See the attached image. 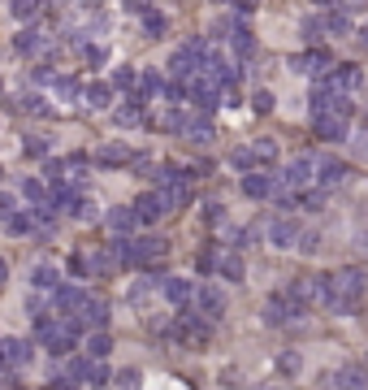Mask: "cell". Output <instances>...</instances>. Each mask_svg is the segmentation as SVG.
I'll return each mask as SVG.
<instances>
[{"mask_svg": "<svg viewBox=\"0 0 368 390\" xmlns=\"http://www.w3.org/2000/svg\"><path fill=\"white\" fill-rule=\"evenodd\" d=\"M0 351H5V364H9V369H26L30 355H35V347H30L26 338H5V343H0Z\"/></svg>", "mask_w": 368, "mask_h": 390, "instance_id": "cell-17", "label": "cell"}, {"mask_svg": "<svg viewBox=\"0 0 368 390\" xmlns=\"http://www.w3.org/2000/svg\"><path fill=\"white\" fill-rule=\"evenodd\" d=\"M269 243L273 248H299V239H303V221L295 217V213H282V217H273L269 221Z\"/></svg>", "mask_w": 368, "mask_h": 390, "instance_id": "cell-7", "label": "cell"}, {"mask_svg": "<svg viewBox=\"0 0 368 390\" xmlns=\"http://www.w3.org/2000/svg\"><path fill=\"white\" fill-rule=\"evenodd\" d=\"M87 5H100V0H87Z\"/></svg>", "mask_w": 368, "mask_h": 390, "instance_id": "cell-55", "label": "cell"}, {"mask_svg": "<svg viewBox=\"0 0 368 390\" xmlns=\"http://www.w3.org/2000/svg\"><path fill=\"white\" fill-rule=\"evenodd\" d=\"M30 282H35L39 290H57L61 286V273L52 265H35V278H30Z\"/></svg>", "mask_w": 368, "mask_h": 390, "instance_id": "cell-37", "label": "cell"}, {"mask_svg": "<svg viewBox=\"0 0 368 390\" xmlns=\"http://www.w3.org/2000/svg\"><path fill=\"white\" fill-rule=\"evenodd\" d=\"M9 9H13V18H18V22H30V18H39L43 0H9Z\"/></svg>", "mask_w": 368, "mask_h": 390, "instance_id": "cell-33", "label": "cell"}, {"mask_svg": "<svg viewBox=\"0 0 368 390\" xmlns=\"http://www.w3.org/2000/svg\"><path fill=\"white\" fill-rule=\"evenodd\" d=\"M182 135L191 139V143H213V122H208V113H200V109H191L186 118H182Z\"/></svg>", "mask_w": 368, "mask_h": 390, "instance_id": "cell-14", "label": "cell"}, {"mask_svg": "<svg viewBox=\"0 0 368 390\" xmlns=\"http://www.w3.org/2000/svg\"><path fill=\"white\" fill-rule=\"evenodd\" d=\"M356 35H360V48H368V26H360Z\"/></svg>", "mask_w": 368, "mask_h": 390, "instance_id": "cell-52", "label": "cell"}, {"mask_svg": "<svg viewBox=\"0 0 368 390\" xmlns=\"http://www.w3.org/2000/svg\"><path fill=\"white\" fill-rule=\"evenodd\" d=\"M347 122H351V118H338V113H312V130H316L321 139H329V143H347V139H351Z\"/></svg>", "mask_w": 368, "mask_h": 390, "instance_id": "cell-11", "label": "cell"}, {"mask_svg": "<svg viewBox=\"0 0 368 390\" xmlns=\"http://www.w3.org/2000/svg\"><path fill=\"white\" fill-rule=\"evenodd\" d=\"M135 213H139V221H161L169 213V204H165L161 191H143L139 200H135Z\"/></svg>", "mask_w": 368, "mask_h": 390, "instance_id": "cell-15", "label": "cell"}, {"mask_svg": "<svg viewBox=\"0 0 368 390\" xmlns=\"http://www.w3.org/2000/svg\"><path fill=\"white\" fill-rule=\"evenodd\" d=\"M321 35H329V30H325V18H303V39L316 44Z\"/></svg>", "mask_w": 368, "mask_h": 390, "instance_id": "cell-40", "label": "cell"}, {"mask_svg": "<svg viewBox=\"0 0 368 390\" xmlns=\"http://www.w3.org/2000/svg\"><path fill=\"white\" fill-rule=\"evenodd\" d=\"M347 178H351V165H347V160H333V156L316 160V183H321V191H329V187H342Z\"/></svg>", "mask_w": 368, "mask_h": 390, "instance_id": "cell-13", "label": "cell"}, {"mask_svg": "<svg viewBox=\"0 0 368 390\" xmlns=\"http://www.w3.org/2000/svg\"><path fill=\"white\" fill-rule=\"evenodd\" d=\"M360 5H368V0H338V9H360Z\"/></svg>", "mask_w": 368, "mask_h": 390, "instance_id": "cell-51", "label": "cell"}, {"mask_svg": "<svg viewBox=\"0 0 368 390\" xmlns=\"http://www.w3.org/2000/svg\"><path fill=\"white\" fill-rule=\"evenodd\" d=\"M52 91H57V100H61V104H74V100H83V87H78L74 78H57V83H52Z\"/></svg>", "mask_w": 368, "mask_h": 390, "instance_id": "cell-31", "label": "cell"}, {"mask_svg": "<svg viewBox=\"0 0 368 390\" xmlns=\"http://www.w3.org/2000/svg\"><path fill=\"white\" fill-rule=\"evenodd\" d=\"M251 160H255V169L273 165V160H278V143H273V139H255V143H251Z\"/></svg>", "mask_w": 368, "mask_h": 390, "instance_id": "cell-29", "label": "cell"}, {"mask_svg": "<svg viewBox=\"0 0 368 390\" xmlns=\"http://www.w3.org/2000/svg\"><path fill=\"white\" fill-rule=\"evenodd\" d=\"M165 248H169L165 239H152V234L130 239V234H126V239L117 243V265H126V269H143V265H152V260H161Z\"/></svg>", "mask_w": 368, "mask_h": 390, "instance_id": "cell-3", "label": "cell"}, {"mask_svg": "<svg viewBox=\"0 0 368 390\" xmlns=\"http://www.w3.org/2000/svg\"><path fill=\"white\" fill-rule=\"evenodd\" d=\"M9 278V265H5V260H0V282H5Z\"/></svg>", "mask_w": 368, "mask_h": 390, "instance_id": "cell-53", "label": "cell"}, {"mask_svg": "<svg viewBox=\"0 0 368 390\" xmlns=\"http://www.w3.org/2000/svg\"><path fill=\"white\" fill-rule=\"evenodd\" d=\"M156 191L165 195L169 213H178V208H186V200H191V178H178V183H161Z\"/></svg>", "mask_w": 368, "mask_h": 390, "instance_id": "cell-19", "label": "cell"}, {"mask_svg": "<svg viewBox=\"0 0 368 390\" xmlns=\"http://www.w3.org/2000/svg\"><path fill=\"white\" fill-rule=\"evenodd\" d=\"M325 30L333 39L338 35H351V18H347V9H333V13H325Z\"/></svg>", "mask_w": 368, "mask_h": 390, "instance_id": "cell-32", "label": "cell"}, {"mask_svg": "<svg viewBox=\"0 0 368 390\" xmlns=\"http://www.w3.org/2000/svg\"><path fill=\"white\" fill-rule=\"evenodd\" d=\"M139 118H143V113H139V95H130V100H126V104L113 113L117 126H139Z\"/></svg>", "mask_w": 368, "mask_h": 390, "instance_id": "cell-35", "label": "cell"}, {"mask_svg": "<svg viewBox=\"0 0 368 390\" xmlns=\"http://www.w3.org/2000/svg\"><path fill=\"white\" fill-rule=\"evenodd\" d=\"M113 87H122V91H135V87H139V70H130V65L113 70Z\"/></svg>", "mask_w": 368, "mask_h": 390, "instance_id": "cell-39", "label": "cell"}, {"mask_svg": "<svg viewBox=\"0 0 368 390\" xmlns=\"http://www.w3.org/2000/svg\"><path fill=\"white\" fill-rule=\"evenodd\" d=\"M191 308H195V313L204 317V321H221V317H226V290H221V286H200L195 290V299H191Z\"/></svg>", "mask_w": 368, "mask_h": 390, "instance_id": "cell-9", "label": "cell"}, {"mask_svg": "<svg viewBox=\"0 0 368 390\" xmlns=\"http://www.w3.org/2000/svg\"><path fill=\"white\" fill-rule=\"evenodd\" d=\"M333 83H338V91L356 95L364 87V70H360V65H333Z\"/></svg>", "mask_w": 368, "mask_h": 390, "instance_id": "cell-21", "label": "cell"}, {"mask_svg": "<svg viewBox=\"0 0 368 390\" xmlns=\"http://www.w3.org/2000/svg\"><path fill=\"white\" fill-rule=\"evenodd\" d=\"M364 369H368V355H364Z\"/></svg>", "mask_w": 368, "mask_h": 390, "instance_id": "cell-56", "label": "cell"}, {"mask_svg": "<svg viewBox=\"0 0 368 390\" xmlns=\"http://www.w3.org/2000/svg\"><path fill=\"white\" fill-rule=\"evenodd\" d=\"M108 351H113V338H108L104 330H95V334L87 338V360H104Z\"/></svg>", "mask_w": 368, "mask_h": 390, "instance_id": "cell-30", "label": "cell"}, {"mask_svg": "<svg viewBox=\"0 0 368 390\" xmlns=\"http://www.w3.org/2000/svg\"><path fill=\"white\" fill-rule=\"evenodd\" d=\"M91 160H95V165H108V169H113V165H126V160H130V148H126V143H104V148L95 152Z\"/></svg>", "mask_w": 368, "mask_h": 390, "instance_id": "cell-27", "label": "cell"}, {"mask_svg": "<svg viewBox=\"0 0 368 390\" xmlns=\"http://www.w3.org/2000/svg\"><path fill=\"white\" fill-rule=\"evenodd\" d=\"M22 152H26V156H48V143H43L39 135H30V139L22 143Z\"/></svg>", "mask_w": 368, "mask_h": 390, "instance_id": "cell-47", "label": "cell"}, {"mask_svg": "<svg viewBox=\"0 0 368 390\" xmlns=\"http://www.w3.org/2000/svg\"><path fill=\"white\" fill-rule=\"evenodd\" d=\"M278 369H282V373H299V369H303V360H299L295 351H282V355H278Z\"/></svg>", "mask_w": 368, "mask_h": 390, "instance_id": "cell-45", "label": "cell"}, {"mask_svg": "<svg viewBox=\"0 0 368 390\" xmlns=\"http://www.w3.org/2000/svg\"><path fill=\"white\" fill-rule=\"evenodd\" d=\"M78 334H83V325L74 317H61V313H43L35 317V338L52 351V355H70L78 347Z\"/></svg>", "mask_w": 368, "mask_h": 390, "instance_id": "cell-2", "label": "cell"}, {"mask_svg": "<svg viewBox=\"0 0 368 390\" xmlns=\"http://www.w3.org/2000/svg\"><path fill=\"white\" fill-rule=\"evenodd\" d=\"M161 87H165V74H161V70H139L135 95H161Z\"/></svg>", "mask_w": 368, "mask_h": 390, "instance_id": "cell-28", "label": "cell"}, {"mask_svg": "<svg viewBox=\"0 0 368 390\" xmlns=\"http://www.w3.org/2000/svg\"><path fill=\"white\" fill-rule=\"evenodd\" d=\"M321 390H368V369L364 364H342L321 378Z\"/></svg>", "mask_w": 368, "mask_h": 390, "instance_id": "cell-8", "label": "cell"}, {"mask_svg": "<svg viewBox=\"0 0 368 390\" xmlns=\"http://www.w3.org/2000/svg\"><path fill=\"white\" fill-rule=\"evenodd\" d=\"M143 30H148L152 39H161L165 30H169V18H165V13H156V9H148V13H143Z\"/></svg>", "mask_w": 368, "mask_h": 390, "instance_id": "cell-36", "label": "cell"}, {"mask_svg": "<svg viewBox=\"0 0 368 390\" xmlns=\"http://www.w3.org/2000/svg\"><path fill=\"white\" fill-rule=\"evenodd\" d=\"M251 109H255V113H269V109H273V91H269V87H260V91L251 95Z\"/></svg>", "mask_w": 368, "mask_h": 390, "instance_id": "cell-44", "label": "cell"}, {"mask_svg": "<svg viewBox=\"0 0 368 390\" xmlns=\"http://www.w3.org/2000/svg\"><path fill=\"white\" fill-rule=\"evenodd\" d=\"M308 308L303 304H295L286 290H273V295L264 299V325H273V330H282V325H291V321H299Z\"/></svg>", "mask_w": 368, "mask_h": 390, "instance_id": "cell-5", "label": "cell"}, {"mask_svg": "<svg viewBox=\"0 0 368 390\" xmlns=\"http://www.w3.org/2000/svg\"><path fill=\"white\" fill-rule=\"evenodd\" d=\"M104 321H108V304L104 299H91L83 304V313H78V325H87V330H104Z\"/></svg>", "mask_w": 368, "mask_h": 390, "instance_id": "cell-20", "label": "cell"}, {"mask_svg": "<svg viewBox=\"0 0 368 390\" xmlns=\"http://www.w3.org/2000/svg\"><path fill=\"white\" fill-rule=\"evenodd\" d=\"M316 304H325L329 313H356L364 290H368V273L364 269H338V273H316Z\"/></svg>", "mask_w": 368, "mask_h": 390, "instance_id": "cell-1", "label": "cell"}, {"mask_svg": "<svg viewBox=\"0 0 368 390\" xmlns=\"http://www.w3.org/2000/svg\"><path fill=\"white\" fill-rule=\"evenodd\" d=\"M83 104L95 109V113L108 109V104H113V83H87L83 87Z\"/></svg>", "mask_w": 368, "mask_h": 390, "instance_id": "cell-23", "label": "cell"}, {"mask_svg": "<svg viewBox=\"0 0 368 390\" xmlns=\"http://www.w3.org/2000/svg\"><path fill=\"white\" fill-rule=\"evenodd\" d=\"M143 386V373L139 369H122L117 373V390H139Z\"/></svg>", "mask_w": 368, "mask_h": 390, "instance_id": "cell-43", "label": "cell"}, {"mask_svg": "<svg viewBox=\"0 0 368 390\" xmlns=\"http://www.w3.org/2000/svg\"><path fill=\"white\" fill-rule=\"evenodd\" d=\"M18 113H35V118H48V104H43V95H35V91H26V95H18Z\"/></svg>", "mask_w": 368, "mask_h": 390, "instance_id": "cell-34", "label": "cell"}, {"mask_svg": "<svg viewBox=\"0 0 368 390\" xmlns=\"http://www.w3.org/2000/svg\"><path fill=\"white\" fill-rule=\"evenodd\" d=\"M230 5H234V9H238V13H251V9H255V5H260V0H230Z\"/></svg>", "mask_w": 368, "mask_h": 390, "instance_id": "cell-50", "label": "cell"}, {"mask_svg": "<svg viewBox=\"0 0 368 390\" xmlns=\"http://www.w3.org/2000/svg\"><path fill=\"white\" fill-rule=\"evenodd\" d=\"M13 48H18V53H22V57H39V53H43V48H48V35H43V30H35V26H26V30H22V35H18V39H13Z\"/></svg>", "mask_w": 368, "mask_h": 390, "instance_id": "cell-22", "label": "cell"}, {"mask_svg": "<svg viewBox=\"0 0 368 390\" xmlns=\"http://www.w3.org/2000/svg\"><path fill=\"white\" fill-rule=\"evenodd\" d=\"M161 295H165L173 308H186L191 299H195V286H191L186 278H165V282H161Z\"/></svg>", "mask_w": 368, "mask_h": 390, "instance_id": "cell-18", "label": "cell"}, {"mask_svg": "<svg viewBox=\"0 0 368 390\" xmlns=\"http://www.w3.org/2000/svg\"><path fill=\"white\" fill-rule=\"evenodd\" d=\"M230 165H234V169H243V174H251V169H255L251 148H234V152H230Z\"/></svg>", "mask_w": 368, "mask_h": 390, "instance_id": "cell-42", "label": "cell"}, {"mask_svg": "<svg viewBox=\"0 0 368 390\" xmlns=\"http://www.w3.org/2000/svg\"><path fill=\"white\" fill-rule=\"evenodd\" d=\"M83 382H87V386H104V382H108V364H104V360H87Z\"/></svg>", "mask_w": 368, "mask_h": 390, "instance_id": "cell-38", "label": "cell"}, {"mask_svg": "<svg viewBox=\"0 0 368 390\" xmlns=\"http://www.w3.org/2000/svg\"><path fill=\"white\" fill-rule=\"evenodd\" d=\"M351 148H356V156H368V130H360V135H351Z\"/></svg>", "mask_w": 368, "mask_h": 390, "instance_id": "cell-48", "label": "cell"}, {"mask_svg": "<svg viewBox=\"0 0 368 390\" xmlns=\"http://www.w3.org/2000/svg\"><path fill=\"white\" fill-rule=\"evenodd\" d=\"M329 70H333V57L325 53V48H308V53L295 57V74H303V78H321Z\"/></svg>", "mask_w": 368, "mask_h": 390, "instance_id": "cell-12", "label": "cell"}, {"mask_svg": "<svg viewBox=\"0 0 368 390\" xmlns=\"http://www.w3.org/2000/svg\"><path fill=\"white\" fill-rule=\"evenodd\" d=\"M204 53H208L204 39H191V44H182V48H173V57H169V65H165L173 83H191V78L200 74V65H204Z\"/></svg>", "mask_w": 368, "mask_h": 390, "instance_id": "cell-4", "label": "cell"}, {"mask_svg": "<svg viewBox=\"0 0 368 390\" xmlns=\"http://www.w3.org/2000/svg\"><path fill=\"white\" fill-rule=\"evenodd\" d=\"M78 53H83V57H87L91 65H104V57H108V53H104L100 44H83V48H78Z\"/></svg>", "mask_w": 368, "mask_h": 390, "instance_id": "cell-46", "label": "cell"}, {"mask_svg": "<svg viewBox=\"0 0 368 390\" xmlns=\"http://www.w3.org/2000/svg\"><path fill=\"white\" fill-rule=\"evenodd\" d=\"M278 178H282V191H295V195H299L308 183H316V156H308V152L295 156V160H291V165H286Z\"/></svg>", "mask_w": 368, "mask_h": 390, "instance_id": "cell-6", "label": "cell"}, {"mask_svg": "<svg viewBox=\"0 0 368 390\" xmlns=\"http://www.w3.org/2000/svg\"><path fill=\"white\" fill-rule=\"evenodd\" d=\"M156 290H161V278H139L130 290H126V304H135V308H143V304H148L152 295H156Z\"/></svg>", "mask_w": 368, "mask_h": 390, "instance_id": "cell-26", "label": "cell"}, {"mask_svg": "<svg viewBox=\"0 0 368 390\" xmlns=\"http://www.w3.org/2000/svg\"><path fill=\"white\" fill-rule=\"evenodd\" d=\"M122 5L130 9V13H148V0H122Z\"/></svg>", "mask_w": 368, "mask_h": 390, "instance_id": "cell-49", "label": "cell"}, {"mask_svg": "<svg viewBox=\"0 0 368 390\" xmlns=\"http://www.w3.org/2000/svg\"><path fill=\"white\" fill-rule=\"evenodd\" d=\"M243 191L251 195V200H273V195L282 191V178L269 169V165H264V169H251V174L243 178Z\"/></svg>", "mask_w": 368, "mask_h": 390, "instance_id": "cell-10", "label": "cell"}, {"mask_svg": "<svg viewBox=\"0 0 368 390\" xmlns=\"http://www.w3.org/2000/svg\"><path fill=\"white\" fill-rule=\"evenodd\" d=\"M230 48L238 57H255V30L247 26V18H234L230 22Z\"/></svg>", "mask_w": 368, "mask_h": 390, "instance_id": "cell-16", "label": "cell"}, {"mask_svg": "<svg viewBox=\"0 0 368 390\" xmlns=\"http://www.w3.org/2000/svg\"><path fill=\"white\" fill-rule=\"evenodd\" d=\"M312 5H321V9H325V5H338V0H312Z\"/></svg>", "mask_w": 368, "mask_h": 390, "instance_id": "cell-54", "label": "cell"}, {"mask_svg": "<svg viewBox=\"0 0 368 390\" xmlns=\"http://www.w3.org/2000/svg\"><path fill=\"white\" fill-rule=\"evenodd\" d=\"M217 273H221V278H230V282H243V256H238V252H217Z\"/></svg>", "mask_w": 368, "mask_h": 390, "instance_id": "cell-24", "label": "cell"}, {"mask_svg": "<svg viewBox=\"0 0 368 390\" xmlns=\"http://www.w3.org/2000/svg\"><path fill=\"white\" fill-rule=\"evenodd\" d=\"M135 225H139V213H135V204L130 208H113V213H108V230H113V234H130L135 230Z\"/></svg>", "mask_w": 368, "mask_h": 390, "instance_id": "cell-25", "label": "cell"}, {"mask_svg": "<svg viewBox=\"0 0 368 390\" xmlns=\"http://www.w3.org/2000/svg\"><path fill=\"white\" fill-rule=\"evenodd\" d=\"M9 230L13 234H30V230H35V213H13L9 217Z\"/></svg>", "mask_w": 368, "mask_h": 390, "instance_id": "cell-41", "label": "cell"}]
</instances>
